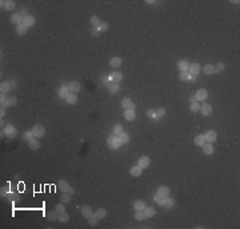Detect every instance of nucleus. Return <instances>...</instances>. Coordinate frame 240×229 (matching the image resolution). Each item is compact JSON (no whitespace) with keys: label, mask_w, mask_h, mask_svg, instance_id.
I'll list each match as a JSON object with an SVG mask.
<instances>
[{"label":"nucleus","mask_w":240,"mask_h":229,"mask_svg":"<svg viewBox=\"0 0 240 229\" xmlns=\"http://www.w3.org/2000/svg\"><path fill=\"white\" fill-rule=\"evenodd\" d=\"M120 145H122V143H120V140H119L118 136H115V135L108 136V139H107V147H108L111 151L118 149Z\"/></svg>","instance_id":"1"},{"label":"nucleus","mask_w":240,"mask_h":229,"mask_svg":"<svg viewBox=\"0 0 240 229\" xmlns=\"http://www.w3.org/2000/svg\"><path fill=\"white\" fill-rule=\"evenodd\" d=\"M207 97H208L207 89L200 88V89H198V91L195 92V100L198 101V103H200V101H205V100H207Z\"/></svg>","instance_id":"2"},{"label":"nucleus","mask_w":240,"mask_h":229,"mask_svg":"<svg viewBox=\"0 0 240 229\" xmlns=\"http://www.w3.org/2000/svg\"><path fill=\"white\" fill-rule=\"evenodd\" d=\"M4 135L7 136L8 139H14V137H16V135H17V129L15 128L14 125L8 124V125H5V128H4Z\"/></svg>","instance_id":"3"},{"label":"nucleus","mask_w":240,"mask_h":229,"mask_svg":"<svg viewBox=\"0 0 240 229\" xmlns=\"http://www.w3.org/2000/svg\"><path fill=\"white\" fill-rule=\"evenodd\" d=\"M32 132H33V136H35L36 139H39V137H43V136H44L45 128L42 124H35L32 128Z\"/></svg>","instance_id":"4"},{"label":"nucleus","mask_w":240,"mask_h":229,"mask_svg":"<svg viewBox=\"0 0 240 229\" xmlns=\"http://www.w3.org/2000/svg\"><path fill=\"white\" fill-rule=\"evenodd\" d=\"M204 137H205V143H211L212 144L214 141H216L217 133H216V131H214V129H210V131L205 132Z\"/></svg>","instance_id":"5"},{"label":"nucleus","mask_w":240,"mask_h":229,"mask_svg":"<svg viewBox=\"0 0 240 229\" xmlns=\"http://www.w3.org/2000/svg\"><path fill=\"white\" fill-rule=\"evenodd\" d=\"M188 72L192 76H198L199 73L202 72V67H200L199 63H192V64H189V67H188Z\"/></svg>","instance_id":"6"},{"label":"nucleus","mask_w":240,"mask_h":229,"mask_svg":"<svg viewBox=\"0 0 240 229\" xmlns=\"http://www.w3.org/2000/svg\"><path fill=\"white\" fill-rule=\"evenodd\" d=\"M120 105H122L124 109H135V107H136V104L132 103V100L130 97H124L122 100V103H120Z\"/></svg>","instance_id":"7"},{"label":"nucleus","mask_w":240,"mask_h":229,"mask_svg":"<svg viewBox=\"0 0 240 229\" xmlns=\"http://www.w3.org/2000/svg\"><path fill=\"white\" fill-rule=\"evenodd\" d=\"M23 19L24 16L20 14V12H16V14H14L11 16V23L16 24V26H20V24H23Z\"/></svg>","instance_id":"8"},{"label":"nucleus","mask_w":240,"mask_h":229,"mask_svg":"<svg viewBox=\"0 0 240 229\" xmlns=\"http://www.w3.org/2000/svg\"><path fill=\"white\" fill-rule=\"evenodd\" d=\"M149 157L148 156H141L139 160H137V165L140 166L141 169H146V168H148L149 166Z\"/></svg>","instance_id":"9"},{"label":"nucleus","mask_w":240,"mask_h":229,"mask_svg":"<svg viewBox=\"0 0 240 229\" xmlns=\"http://www.w3.org/2000/svg\"><path fill=\"white\" fill-rule=\"evenodd\" d=\"M176 67H177V69H179L180 72H187V71H188L189 64H188V61H187L186 59H181V60L177 61Z\"/></svg>","instance_id":"10"},{"label":"nucleus","mask_w":240,"mask_h":229,"mask_svg":"<svg viewBox=\"0 0 240 229\" xmlns=\"http://www.w3.org/2000/svg\"><path fill=\"white\" fill-rule=\"evenodd\" d=\"M179 79L181 80V81H191V80H196L198 76H192L188 71H187V72H180Z\"/></svg>","instance_id":"11"},{"label":"nucleus","mask_w":240,"mask_h":229,"mask_svg":"<svg viewBox=\"0 0 240 229\" xmlns=\"http://www.w3.org/2000/svg\"><path fill=\"white\" fill-rule=\"evenodd\" d=\"M124 119L127 120V121H134V120L136 119V112H135V109H125L124 111Z\"/></svg>","instance_id":"12"},{"label":"nucleus","mask_w":240,"mask_h":229,"mask_svg":"<svg viewBox=\"0 0 240 229\" xmlns=\"http://www.w3.org/2000/svg\"><path fill=\"white\" fill-rule=\"evenodd\" d=\"M80 88H82V85H80L79 81H71L68 84V89L71 93H78L80 91Z\"/></svg>","instance_id":"13"},{"label":"nucleus","mask_w":240,"mask_h":229,"mask_svg":"<svg viewBox=\"0 0 240 229\" xmlns=\"http://www.w3.org/2000/svg\"><path fill=\"white\" fill-rule=\"evenodd\" d=\"M23 24L27 27V28L33 27L35 26V17H33L32 15H27V16H24V19H23Z\"/></svg>","instance_id":"14"},{"label":"nucleus","mask_w":240,"mask_h":229,"mask_svg":"<svg viewBox=\"0 0 240 229\" xmlns=\"http://www.w3.org/2000/svg\"><path fill=\"white\" fill-rule=\"evenodd\" d=\"M80 212H82V216L84 218H90L91 216H94V210L91 209V206H88V205H85V206H83L82 208V210H80Z\"/></svg>","instance_id":"15"},{"label":"nucleus","mask_w":240,"mask_h":229,"mask_svg":"<svg viewBox=\"0 0 240 229\" xmlns=\"http://www.w3.org/2000/svg\"><path fill=\"white\" fill-rule=\"evenodd\" d=\"M200 112L204 116H210L212 113V105L211 104H202L200 105Z\"/></svg>","instance_id":"16"},{"label":"nucleus","mask_w":240,"mask_h":229,"mask_svg":"<svg viewBox=\"0 0 240 229\" xmlns=\"http://www.w3.org/2000/svg\"><path fill=\"white\" fill-rule=\"evenodd\" d=\"M141 173H143V169H141L139 165H135L130 169V175L132 177H139V176H141Z\"/></svg>","instance_id":"17"},{"label":"nucleus","mask_w":240,"mask_h":229,"mask_svg":"<svg viewBox=\"0 0 240 229\" xmlns=\"http://www.w3.org/2000/svg\"><path fill=\"white\" fill-rule=\"evenodd\" d=\"M2 7L7 11H12L16 7V4H15V2H12V0H4V2H2Z\"/></svg>","instance_id":"18"},{"label":"nucleus","mask_w":240,"mask_h":229,"mask_svg":"<svg viewBox=\"0 0 240 229\" xmlns=\"http://www.w3.org/2000/svg\"><path fill=\"white\" fill-rule=\"evenodd\" d=\"M156 194H159V196H162V197H167V196H170V189H168V187L163 185V187H159L158 188Z\"/></svg>","instance_id":"19"},{"label":"nucleus","mask_w":240,"mask_h":229,"mask_svg":"<svg viewBox=\"0 0 240 229\" xmlns=\"http://www.w3.org/2000/svg\"><path fill=\"white\" fill-rule=\"evenodd\" d=\"M94 216L97 220H103V218H106V216H107V210L104 208H99L97 210H95V212H94Z\"/></svg>","instance_id":"20"},{"label":"nucleus","mask_w":240,"mask_h":229,"mask_svg":"<svg viewBox=\"0 0 240 229\" xmlns=\"http://www.w3.org/2000/svg\"><path fill=\"white\" fill-rule=\"evenodd\" d=\"M143 212H144V215H146L147 218H151V217H153V216L156 215V209L152 208V206H146Z\"/></svg>","instance_id":"21"},{"label":"nucleus","mask_w":240,"mask_h":229,"mask_svg":"<svg viewBox=\"0 0 240 229\" xmlns=\"http://www.w3.org/2000/svg\"><path fill=\"white\" fill-rule=\"evenodd\" d=\"M28 147H29L32 151H38L39 148H40V141H39L36 137H33L32 140L28 141Z\"/></svg>","instance_id":"22"},{"label":"nucleus","mask_w":240,"mask_h":229,"mask_svg":"<svg viewBox=\"0 0 240 229\" xmlns=\"http://www.w3.org/2000/svg\"><path fill=\"white\" fill-rule=\"evenodd\" d=\"M108 91H109V93H118V92L120 91V84L119 83L111 81L109 85H108Z\"/></svg>","instance_id":"23"},{"label":"nucleus","mask_w":240,"mask_h":229,"mask_svg":"<svg viewBox=\"0 0 240 229\" xmlns=\"http://www.w3.org/2000/svg\"><path fill=\"white\" fill-rule=\"evenodd\" d=\"M69 93H71V92H69V89H68V85L60 87V89H59V97H61V99H67V96H68Z\"/></svg>","instance_id":"24"},{"label":"nucleus","mask_w":240,"mask_h":229,"mask_svg":"<svg viewBox=\"0 0 240 229\" xmlns=\"http://www.w3.org/2000/svg\"><path fill=\"white\" fill-rule=\"evenodd\" d=\"M109 79H111V81H113V83H120L123 80V75L120 72H112L109 75Z\"/></svg>","instance_id":"25"},{"label":"nucleus","mask_w":240,"mask_h":229,"mask_svg":"<svg viewBox=\"0 0 240 229\" xmlns=\"http://www.w3.org/2000/svg\"><path fill=\"white\" fill-rule=\"evenodd\" d=\"M203 71H204L205 75H214V73H217L216 69H215V66H212V64H205L204 68H203Z\"/></svg>","instance_id":"26"},{"label":"nucleus","mask_w":240,"mask_h":229,"mask_svg":"<svg viewBox=\"0 0 240 229\" xmlns=\"http://www.w3.org/2000/svg\"><path fill=\"white\" fill-rule=\"evenodd\" d=\"M11 83L10 81H3L2 84H0V91H2V93H8V92L11 91Z\"/></svg>","instance_id":"27"},{"label":"nucleus","mask_w":240,"mask_h":229,"mask_svg":"<svg viewBox=\"0 0 240 229\" xmlns=\"http://www.w3.org/2000/svg\"><path fill=\"white\" fill-rule=\"evenodd\" d=\"M66 101H67V104H69V105H75L76 103H78V95H76V93H69L68 96H67Z\"/></svg>","instance_id":"28"},{"label":"nucleus","mask_w":240,"mask_h":229,"mask_svg":"<svg viewBox=\"0 0 240 229\" xmlns=\"http://www.w3.org/2000/svg\"><path fill=\"white\" fill-rule=\"evenodd\" d=\"M69 187H71V185H69L66 180H60L59 182H57V188H59V189H60L61 192H68Z\"/></svg>","instance_id":"29"},{"label":"nucleus","mask_w":240,"mask_h":229,"mask_svg":"<svg viewBox=\"0 0 240 229\" xmlns=\"http://www.w3.org/2000/svg\"><path fill=\"white\" fill-rule=\"evenodd\" d=\"M122 63H123V60L120 57H112L109 60V66L112 68H119L120 66H122Z\"/></svg>","instance_id":"30"},{"label":"nucleus","mask_w":240,"mask_h":229,"mask_svg":"<svg viewBox=\"0 0 240 229\" xmlns=\"http://www.w3.org/2000/svg\"><path fill=\"white\" fill-rule=\"evenodd\" d=\"M146 203H144L143 200H136L134 203V209L135 210H144V208H146Z\"/></svg>","instance_id":"31"},{"label":"nucleus","mask_w":240,"mask_h":229,"mask_svg":"<svg viewBox=\"0 0 240 229\" xmlns=\"http://www.w3.org/2000/svg\"><path fill=\"white\" fill-rule=\"evenodd\" d=\"M60 201L66 205V204H69L71 203V194L68 192H61V196H60Z\"/></svg>","instance_id":"32"},{"label":"nucleus","mask_w":240,"mask_h":229,"mask_svg":"<svg viewBox=\"0 0 240 229\" xmlns=\"http://www.w3.org/2000/svg\"><path fill=\"white\" fill-rule=\"evenodd\" d=\"M202 148H203V152H204L205 154H212V153H214V145H212L211 143H205Z\"/></svg>","instance_id":"33"},{"label":"nucleus","mask_w":240,"mask_h":229,"mask_svg":"<svg viewBox=\"0 0 240 229\" xmlns=\"http://www.w3.org/2000/svg\"><path fill=\"white\" fill-rule=\"evenodd\" d=\"M118 137H119V140H120V143H122V144H127L128 141H130V135H128L127 132H124V131H123Z\"/></svg>","instance_id":"34"},{"label":"nucleus","mask_w":240,"mask_h":229,"mask_svg":"<svg viewBox=\"0 0 240 229\" xmlns=\"http://www.w3.org/2000/svg\"><path fill=\"white\" fill-rule=\"evenodd\" d=\"M195 144L198 145V147H203V145L205 144V137H204V135H198V136H195Z\"/></svg>","instance_id":"35"},{"label":"nucleus","mask_w":240,"mask_h":229,"mask_svg":"<svg viewBox=\"0 0 240 229\" xmlns=\"http://www.w3.org/2000/svg\"><path fill=\"white\" fill-rule=\"evenodd\" d=\"M47 217H48V220H50V221H56V220H59V212H57L56 209L52 210V212H50V213L47 215Z\"/></svg>","instance_id":"36"},{"label":"nucleus","mask_w":240,"mask_h":229,"mask_svg":"<svg viewBox=\"0 0 240 229\" xmlns=\"http://www.w3.org/2000/svg\"><path fill=\"white\" fill-rule=\"evenodd\" d=\"M134 217H135V220H136V221H144V220L147 218L143 210H136V212H135V216H134Z\"/></svg>","instance_id":"37"},{"label":"nucleus","mask_w":240,"mask_h":229,"mask_svg":"<svg viewBox=\"0 0 240 229\" xmlns=\"http://www.w3.org/2000/svg\"><path fill=\"white\" fill-rule=\"evenodd\" d=\"M172 206H175V200L172 199V197L167 196V197H165V204H164V208H165V209H170V208H172Z\"/></svg>","instance_id":"38"},{"label":"nucleus","mask_w":240,"mask_h":229,"mask_svg":"<svg viewBox=\"0 0 240 229\" xmlns=\"http://www.w3.org/2000/svg\"><path fill=\"white\" fill-rule=\"evenodd\" d=\"M153 200H155V203L158 204V205L164 206V204H165V197H162V196H159V194L155 193V196H153Z\"/></svg>","instance_id":"39"},{"label":"nucleus","mask_w":240,"mask_h":229,"mask_svg":"<svg viewBox=\"0 0 240 229\" xmlns=\"http://www.w3.org/2000/svg\"><path fill=\"white\" fill-rule=\"evenodd\" d=\"M189 111H191V112H193V113L199 112V111H200V104L198 103V101H193V103H191L189 104Z\"/></svg>","instance_id":"40"},{"label":"nucleus","mask_w":240,"mask_h":229,"mask_svg":"<svg viewBox=\"0 0 240 229\" xmlns=\"http://www.w3.org/2000/svg\"><path fill=\"white\" fill-rule=\"evenodd\" d=\"M123 132V127H122V124H115L113 125V128H112V135H115V136H119L120 133Z\"/></svg>","instance_id":"41"},{"label":"nucleus","mask_w":240,"mask_h":229,"mask_svg":"<svg viewBox=\"0 0 240 229\" xmlns=\"http://www.w3.org/2000/svg\"><path fill=\"white\" fill-rule=\"evenodd\" d=\"M27 27L24 26V24H20V26H16V32H17V35H26L27 33Z\"/></svg>","instance_id":"42"},{"label":"nucleus","mask_w":240,"mask_h":229,"mask_svg":"<svg viewBox=\"0 0 240 229\" xmlns=\"http://www.w3.org/2000/svg\"><path fill=\"white\" fill-rule=\"evenodd\" d=\"M90 21H91V24L95 27V28H96V27H99L100 23H101V20L99 19V16H95V15H94V16H91Z\"/></svg>","instance_id":"43"},{"label":"nucleus","mask_w":240,"mask_h":229,"mask_svg":"<svg viewBox=\"0 0 240 229\" xmlns=\"http://www.w3.org/2000/svg\"><path fill=\"white\" fill-rule=\"evenodd\" d=\"M35 137V136H33V132H32V129H31V131H26L23 133V139L26 141H29V140H32V139Z\"/></svg>","instance_id":"44"},{"label":"nucleus","mask_w":240,"mask_h":229,"mask_svg":"<svg viewBox=\"0 0 240 229\" xmlns=\"http://www.w3.org/2000/svg\"><path fill=\"white\" fill-rule=\"evenodd\" d=\"M69 220V216H68V213L67 212H61V213H59V220L57 221H60V222H67Z\"/></svg>","instance_id":"45"},{"label":"nucleus","mask_w":240,"mask_h":229,"mask_svg":"<svg viewBox=\"0 0 240 229\" xmlns=\"http://www.w3.org/2000/svg\"><path fill=\"white\" fill-rule=\"evenodd\" d=\"M16 103H17V99L15 97V96H10V97L7 99V104L8 107H14V105H16Z\"/></svg>","instance_id":"46"},{"label":"nucleus","mask_w":240,"mask_h":229,"mask_svg":"<svg viewBox=\"0 0 240 229\" xmlns=\"http://www.w3.org/2000/svg\"><path fill=\"white\" fill-rule=\"evenodd\" d=\"M109 81H111L109 76H106V75H104V76L100 77V84H101V85H107V87H108V85H109Z\"/></svg>","instance_id":"47"},{"label":"nucleus","mask_w":240,"mask_h":229,"mask_svg":"<svg viewBox=\"0 0 240 229\" xmlns=\"http://www.w3.org/2000/svg\"><path fill=\"white\" fill-rule=\"evenodd\" d=\"M107 29H108V24L104 23V21H101L100 26L96 27V31H97V32H104V31H107Z\"/></svg>","instance_id":"48"},{"label":"nucleus","mask_w":240,"mask_h":229,"mask_svg":"<svg viewBox=\"0 0 240 229\" xmlns=\"http://www.w3.org/2000/svg\"><path fill=\"white\" fill-rule=\"evenodd\" d=\"M147 117H149V119H158L156 109H148L147 111Z\"/></svg>","instance_id":"49"},{"label":"nucleus","mask_w":240,"mask_h":229,"mask_svg":"<svg viewBox=\"0 0 240 229\" xmlns=\"http://www.w3.org/2000/svg\"><path fill=\"white\" fill-rule=\"evenodd\" d=\"M97 221H99V220L95 217V216H91V217L88 218V224H90L91 227H96V225H97Z\"/></svg>","instance_id":"50"},{"label":"nucleus","mask_w":240,"mask_h":229,"mask_svg":"<svg viewBox=\"0 0 240 229\" xmlns=\"http://www.w3.org/2000/svg\"><path fill=\"white\" fill-rule=\"evenodd\" d=\"M165 113H167V111H165L164 108H158V109H156V114H158V119H159V117L165 116Z\"/></svg>","instance_id":"51"},{"label":"nucleus","mask_w":240,"mask_h":229,"mask_svg":"<svg viewBox=\"0 0 240 229\" xmlns=\"http://www.w3.org/2000/svg\"><path fill=\"white\" fill-rule=\"evenodd\" d=\"M55 209H56L59 213H61V212H66V206H64V204H63V203H61V204H57V205L55 206Z\"/></svg>","instance_id":"52"},{"label":"nucleus","mask_w":240,"mask_h":229,"mask_svg":"<svg viewBox=\"0 0 240 229\" xmlns=\"http://www.w3.org/2000/svg\"><path fill=\"white\" fill-rule=\"evenodd\" d=\"M226 66H224V63H217V66L215 67V69H216V72H220V71H223Z\"/></svg>","instance_id":"53"},{"label":"nucleus","mask_w":240,"mask_h":229,"mask_svg":"<svg viewBox=\"0 0 240 229\" xmlns=\"http://www.w3.org/2000/svg\"><path fill=\"white\" fill-rule=\"evenodd\" d=\"M7 99L8 97H5V93H2L0 95V104H5L7 103Z\"/></svg>","instance_id":"54"},{"label":"nucleus","mask_w":240,"mask_h":229,"mask_svg":"<svg viewBox=\"0 0 240 229\" xmlns=\"http://www.w3.org/2000/svg\"><path fill=\"white\" fill-rule=\"evenodd\" d=\"M68 193H69V194H73V193H75V188L69 187V189H68Z\"/></svg>","instance_id":"55"},{"label":"nucleus","mask_w":240,"mask_h":229,"mask_svg":"<svg viewBox=\"0 0 240 229\" xmlns=\"http://www.w3.org/2000/svg\"><path fill=\"white\" fill-rule=\"evenodd\" d=\"M189 101H191V103H193V101H196V100H195V96H191V97H189Z\"/></svg>","instance_id":"56"},{"label":"nucleus","mask_w":240,"mask_h":229,"mask_svg":"<svg viewBox=\"0 0 240 229\" xmlns=\"http://www.w3.org/2000/svg\"><path fill=\"white\" fill-rule=\"evenodd\" d=\"M4 114H5V111H4V109H2V111H0V116L3 117V116H4Z\"/></svg>","instance_id":"57"},{"label":"nucleus","mask_w":240,"mask_h":229,"mask_svg":"<svg viewBox=\"0 0 240 229\" xmlns=\"http://www.w3.org/2000/svg\"><path fill=\"white\" fill-rule=\"evenodd\" d=\"M10 83H11L12 87H16V83H15V81H10Z\"/></svg>","instance_id":"58"}]
</instances>
